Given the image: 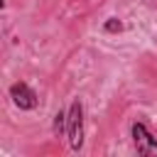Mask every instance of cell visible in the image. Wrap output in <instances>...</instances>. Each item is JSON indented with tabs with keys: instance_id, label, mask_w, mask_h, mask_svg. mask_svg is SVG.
Wrapping results in <instances>:
<instances>
[{
	"instance_id": "1",
	"label": "cell",
	"mask_w": 157,
	"mask_h": 157,
	"mask_svg": "<svg viewBox=\"0 0 157 157\" xmlns=\"http://www.w3.org/2000/svg\"><path fill=\"white\" fill-rule=\"evenodd\" d=\"M66 137L74 152H81L83 147V103L81 98H74L66 110Z\"/></svg>"
},
{
	"instance_id": "2",
	"label": "cell",
	"mask_w": 157,
	"mask_h": 157,
	"mask_svg": "<svg viewBox=\"0 0 157 157\" xmlns=\"http://www.w3.org/2000/svg\"><path fill=\"white\" fill-rule=\"evenodd\" d=\"M130 135H132L135 152H137L140 157H157V140H155V135L147 130L145 123H132Z\"/></svg>"
},
{
	"instance_id": "3",
	"label": "cell",
	"mask_w": 157,
	"mask_h": 157,
	"mask_svg": "<svg viewBox=\"0 0 157 157\" xmlns=\"http://www.w3.org/2000/svg\"><path fill=\"white\" fill-rule=\"evenodd\" d=\"M10 98H12V103H15L20 110H32V108H37V103H39L37 93H34L25 81H17V83L10 86Z\"/></svg>"
},
{
	"instance_id": "4",
	"label": "cell",
	"mask_w": 157,
	"mask_h": 157,
	"mask_svg": "<svg viewBox=\"0 0 157 157\" xmlns=\"http://www.w3.org/2000/svg\"><path fill=\"white\" fill-rule=\"evenodd\" d=\"M52 130H54L56 137H61V135L66 132V113H64V110H59V113L54 115V128H52Z\"/></svg>"
},
{
	"instance_id": "5",
	"label": "cell",
	"mask_w": 157,
	"mask_h": 157,
	"mask_svg": "<svg viewBox=\"0 0 157 157\" xmlns=\"http://www.w3.org/2000/svg\"><path fill=\"white\" fill-rule=\"evenodd\" d=\"M103 29H105V32H110V34L123 32V22H120L118 17H108V20H105V25H103Z\"/></svg>"
}]
</instances>
